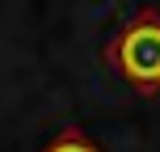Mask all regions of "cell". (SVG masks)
<instances>
[{
	"label": "cell",
	"mask_w": 160,
	"mask_h": 152,
	"mask_svg": "<svg viewBox=\"0 0 160 152\" xmlns=\"http://www.w3.org/2000/svg\"><path fill=\"white\" fill-rule=\"evenodd\" d=\"M110 59L135 89H160V17L143 13L114 38Z\"/></svg>",
	"instance_id": "cell-1"
},
{
	"label": "cell",
	"mask_w": 160,
	"mask_h": 152,
	"mask_svg": "<svg viewBox=\"0 0 160 152\" xmlns=\"http://www.w3.org/2000/svg\"><path fill=\"white\" fill-rule=\"evenodd\" d=\"M47 152H97V144H93L88 135H80V131H63Z\"/></svg>",
	"instance_id": "cell-2"
}]
</instances>
